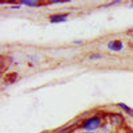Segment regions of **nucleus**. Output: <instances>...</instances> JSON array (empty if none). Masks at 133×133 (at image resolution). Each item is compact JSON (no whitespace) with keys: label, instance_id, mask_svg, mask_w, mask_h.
Instances as JSON below:
<instances>
[{"label":"nucleus","instance_id":"nucleus-4","mask_svg":"<svg viewBox=\"0 0 133 133\" xmlns=\"http://www.w3.org/2000/svg\"><path fill=\"white\" fill-rule=\"evenodd\" d=\"M118 105L120 107H121L123 110L126 111L129 115L133 116V110H132L130 107H129L128 105L123 103H119L118 104Z\"/></svg>","mask_w":133,"mask_h":133},{"label":"nucleus","instance_id":"nucleus-1","mask_svg":"<svg viewBox=\"0 0 133 133\" xmlns=\"http://www.w3.org/2000/svg\"><path fill=\"white\" fill-rule=\"evenodd\" d=\"M100 124V119L98 116L90 117L83 123V127L87 130H92L97 129Z\"/></svg>","mask_w":133,"mask_h":133},{"label":"nucleus","instance_id":"nucleus-2","mask_svg":"<svg viewBox=\"0 0 133 133\" xmlns=\"http://www.w3.org/2000/svg\"><path fill=\"white\" fill-rule=\"evenodd\" d=\"M108 47L110 49L113 51H119L123 48V45L121 41L119 40H114L109 42L108 44Z\"/></svg>","mask_w":133,"mask_h":133},{"label":"nucleus","instance_id":"nucleus-6","mask_svg":"<svg viewBox=\"0 0 133 133\" xmlns=\"http://www.w3.org/2000/svg\"><path fill=\"white\" fill-rule=\"evenodd\" d=\"M130 6H131V7H133V2H132V3H131V5Z\"/></svg>","mask_w":133,"mask_h":133},{"label":"nucleus","instance_id":"nucleus-3","mask_svg":"<svg viewBox=\"0 0 133 133\" xmlns=\"http://www.w3.org/2000/svg\"><path fill=\"white\" fill-rule=\"evenodd\" d=\"M67 14H58L55 15L50 16V18L52 22H59L62 21H64L65 20V18L67 17Z\"/></svg>","mask_w":133,"mask_h":133},{"label":"nucleus","instance_id":"nucleus-5","mask_svg":"<svg viewBox=\"0 0 133 133\" xmlns=\"http://www.w3.org/2000/svg\"><path fill=\"white\" fill-rule=\"evenodd\" d=\"M100 57V55H98V54H94V55H93L91 57V58H92L91 59H94V58H99V57Z\"/></svg>","mask_w":133,"mask_h":133}]
</instances>
